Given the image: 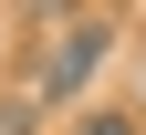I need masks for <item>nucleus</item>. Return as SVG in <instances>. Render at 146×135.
I'll use <instances>...</instances> for the list:
<instances>
[{"label": "nucleus", "mask_w": 146, "mask_h": 135, "mask_svg": "<svg viewBox=\"0 0 146 135\" xmlns=\"http://www.w3.org/2000/svg\"><path fill=\"white\" fill-rule=\"evenodd\" d=\"M104 52H115V21H104V11L63 21V31H52V52H42V73H31V104H73V94L104 73Z\"/></svg>", "instance_id": "1"}, {"label": "nucleus", "mask_w": 146, "mask_h": 135, "mask_svg": "<svg viewBox=\"0 0 146 135\" xmlns=\"http://www.w3.org/2000/svg\"><path fill=\"white\" fill-rule=\"evenodd\" d=\"M84 135H136V114H125V104H104V114H84Z\"/></svg>", "instance_id": "2"}, {"label": "nucleus", "mask_w": 146, "mask_h": 135, "mask_svg": "<svg viewBox=\"0 0 146 135\" xmlns=\"http://www.w3.org/2000/svg\"><path fill=\"white\" fill-rule=\"evenodd\" d=\"M31 114H42L31 94H21V104H0V135H31Z\"/></svg>", "instance_id": "3"}]
</instances>
